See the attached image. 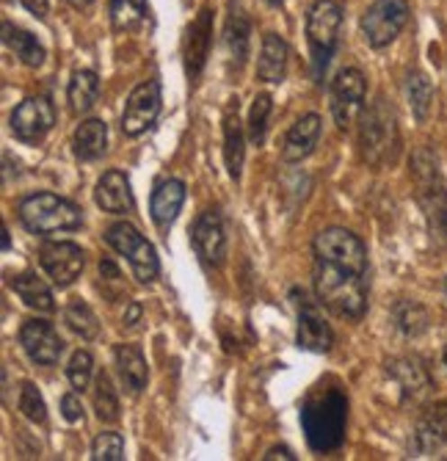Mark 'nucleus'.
I'll list each match as a JSON object with an SVG mask.
<instances>
[{
  "mask_svg": "<svg viewBox=\"0 0 447 461\" xmlns=\"http://www.w3.org/2000/svg\"><path fill=\"white\" fill-rule=\"evenodd\" d=\"M191 243L196 249V255L201 258L205 266L221 268L227 260V230H224V219L219 211H205L199 213V219L193 221L191 230Z\"/></svg>",
  "mask_w": 447,
  "mask_h": 461,
  "instance_id": "4468645a",
  "label": "nucleus"
},
{
  "mask_svg": "<svg viewBox=\"0 0 447 461\" xmlns=\"http://www.w3.org/2000/svg\"><path fill=\"white\" fill-rule=\"evenodd\" d=\"M265 4H268V6H282L284 0H265Z\"/></svg>",
  "mask_w": 447,
  "mask_h": 461,
  "instance_id": "a18cd8bd",
  "label": "nucleus"
},
{
  "mask_svg": "<svg viewBox=\"0 0 447 461\" xmlns=\"http://www.w3.org/2000/svg\"><path fill=\"white\" fill-rule=\"evenodd\" d=\"M364 95H368V77L362 75V69L356 67H345L337 72V77L332 80V116L340 131H348L351 124L362 116L364 111Z\"/></svg>",
  "mask_w": 447,
  "mask_h": 461,
  "instance_id": "9d476101",
  "label": "nucleus"
},
{
  "mask_svg": "<svg viewBox=\"0 0 447 461\" xmlns=\"http://www.w3.org/2000/svg\"><path fill=\"white\" fill-rule=\"evenodd\" d=\"M224 163L232 180H240L243 158H246V136H243V124L237 113V100H229L224 108Z\"/></svg>",
  "mask_w": 447,
  "mask_h": 461,
  "instance_id": "aec40b11",
  "label": "nucleus"
},
{
  "mask_svg": "<svg viewBox=\"0 0 447 461\" xmlns=\"http://www.w3.org/2000/svg\"><path fill=\"white\" fill-rule=\"evenodd\" d=\"M92 373H94V359L89 351H75L72 359H69V367H67V379L72 384V390L84 393L92 382Z\"/></svg>",
  "mask_w": 447,
  "mask_h": 461,
  "instance_id": "c9c22d12",
  "label": "nucleus"
},
{
  "mask_svg": "<svg viewBox=\"0 0 447 461\" xmlns=\"http://www.w3.org/2000/svg\"><path fill=\"white\" fill-rule=\"evenodd\" d=\"M387 375L398 384L403 401H420L434 390V379L423 359L417 357H398L387 362Z\"/></svg>",
  "mask_w": 447,
  "mask_h": 461,
  "instance_id": "a211bd4d",
  "label": "nucleus"
},
{
  "mask_svg": "<svg viewBox=\"0 0 447 461\" xmlns=\"http://www.w3.org/2000/svg\"><path fill=\"white\" fill-rule=\"evenodd\" d=\"M12 290L20 296V302L36 312H53L56 302H53V293L48 287L45 279H39L36 274H20L12 279Z\"/></svg>",
  "mask_w": 447,
  "mask_h": 461,
  "instance_id": "cd10ccee",
  "label": "nucleus"
},
{
  "mask_svg": "<svg viewBox=\"0 0 447 461\" xmlns=\"http://www.w3.org/2000/svg\"><path fill=\"white\" fill-rule=\"evenodd\" d=\"M64 323L77 334V338H84V340H94L97 334H100V321L97 315L92 312V307L86 302H80V299H72L64 310Z\"/></svg>",
  "mask_w": 447,
  "mask_h": 461,
  "instance_id": "2f4dec72",
  "label": "nucleus"
},
{
  "mask_svg": "<svg viewBox=\"0 0 447 461\" xmlns=\"http://www.w3.org/2000/svg\"><path fill=\"white\" fill-rule=\"evenodd\" d=\"M20 221L33 235H53V232H69L84 224L80 207L64 196L56 194H31L17 204Z\"/></svg>",
  "mask_w": 447,
  "mask_h": 461,
  "instance_id": "20e7f679",
  "label": "nucleus"
},
{
  "mask_svg": "<svg viewBox=\"0 0 447 461\" xmlns=\"http://www.w3.org/2000/svg\"><path fill=\"white\" fill-rule=\"evenodd\" d=\"M348 395L340 384L323 382L301 403V429L315 453H332L345 442Z\"/></svg>",
  "mask_w": 447,
  "mask_h": 461,
  "instance_id": "f257e3e1",
  "label": "nucleus"
},
{
  "mask_svg": "<svg viewBox=\"0 0 447 461\" xmlns=\"http://www.w3.org/2000/svg\"><path fill=\"white\" fill-rule=\"evenodd\" d=\"M442 359H444V367H447V346H444V354H442Z\"/></svg>",
  "mask_w": 447,
  "mask_h": 461,
  "instance_id": "49530a36",
  "label": "nucleus"
},
{
  "mask_svg": "<svg viewBox=\"0 0 447 461\" xmlns=\"http://www.w3.org/2000/svg\"><path fill=\"white\" fill-rule=\"evenodd\" d=\"M108 149V128L103 119H86L72 136V152L77 160H97Z\"/></svg>",
  "mask_w": 447,
  "mask_h": 461,
  "instance_id": "a878e982",
  "label": "nucleus"
},
{
  "mask_svg": "<svg viewBox=\"0 0 447 461\" xmlns=\"http://www.w3.org/2000/svg\"><path fill=\"white\" fill-rule=\"evenodd\" d=\"M39 263H42L45 274L53 279L56 287H69L80 276V271H84L86 258H84V249L77 243L50 240L39 251Z\"/></svg>",
  "mask_w": 447,
  "mask_h": 461,
  "instance_id": "ddd939ff",
  "label": "nucleus"
},
{
  "mask_svg": "<svg viewBox=\"0 0 447 461\" xmlns=\"http://www.w3.org/2000/svg\"><path fill=\"white\" fill-rule=\"evenodd\" d=\"M94 202L103 207L105 213L113 216H125L130 213L136 202H133V191H130V180L121 175L119 169H111L100 177L97 188H94Z\"/></svg>",
  "mask_w": 447,
  "mask_h": 461,
  "instance_id": "6ab92c4d",
  "label": "nucleus"
},
{
  "mask_svg": "<svg viewBox=\"0 0 447 461\" xmlns=\"http://www.w3.org/2000/svg\"><path fill=\"white\" fill-rule=\"evenodd\" d=\"M92 458L94 461H121L125 458V439L116 431H103L92 442Z\"/></svg>",
  "mask_w": 447,
  "mask_h": 461,
  "instance_id": "4c0bfd02",
  "label": "nucleus"
},
{
  "mask_svg": "<svg viewBox=\"0 0 447 461\" xmlns=\"http://www.w3.org/2000/svg\"><path fill=\"white\" fill-rule=\"evenodd\" d=\"M252 25H249V17L243 14L240 9L229 14L227 20V28H224V50H227V61L229 67L235 69H243L249 59V45H252Z\"/></svg>",
  "mask_w": 447,
  "mask_h": 461,
  "instance_id": "393cba45",
  "label": "nucleus"
},
{
  "mask_svg": "<svg viewBox=\"0 0 447 461\" xmlns=\"http://www.w3.org/2000/svg\"><path fill=\"white\" fill-rule=\"evenodd\" d=\"M160 105H164V97H160V83L157 80L139 83L125 103V113H121V133H125L128 139H139L141 133H147L160 113Z\"/></svg>",
  "mask_w": 447,
  "mask_h": 461,
  "instance_id": "9b49d317",
  "label": "nucleus"
},
{
  "mask_svg": "<svg viewBox=\"0 0 447 461\" xmlns=\"http://www.w3.org/2000/svg\"><path fill=\"white\" fill-rule=\"evenodd\" d=\"M20 411L28 417L31 423H36V426H42V423L48 420L45 398H42V393L36 390V384H31V382L22 384V393H20Z\"/></svg>",
  "mask_w": 447,
  "mask_h": 461,
  "instance_id": "e433bc0d",
  "label": "nucleus"
},
{
  "mask_svg": "<svg viewBox=\"0 0 447 461\" xmlns=\"http://www.w3.org/2000/svg\"><path fill=\"white\" fill-rule=\"evenodd\" d=\"M293 302H296V321H299V329H296V343L299 348L304 351H312V354H326L332 351L335 346V331L329 326V321L323 318V310H320V302L317 296L309 299L307 290H293Z\"/></svg>",
  "mask_w": 447,
  "mask_h": 461,
  "instance_id": "1a4fd4ad",
  "label": "nucleus"
},
{
  "mask_svg": "<svg viewBox=\"0 0 447 461\" xmlns=\"http://www.w3.org/2000/svg\"><path fill=\"white\" fill-rule=\"evenodd\" d=\"M265 461H276V458H284V461H293L296 456H293V450L291 447H271L265 456H263Z\"/></svg>",
  "mask_w": 447,
  "mask_h": 461,
  "instance_id": "a19ab883",
  "label": "nucleus"
},
{
  "mask_svg": "<svg viewBox=\"0 0 447 461\" xmlns=\"http://www.w3.org/2000/svg\"><path fill=\"white\" fill-rule=\"evenodd\" d=\"M406 100L412 105V113L415 119L423 124L428 116H431V108H434V86L425 72L420 69H412L406 75Z\"/></svg>",
  "mask_w": 447,
  "mask_h": 461,
  "instance_id": "c756f323",
  "label": "nucleus"
},
{
  "mask_svg": "<svg viewBox=\"0 0 447 461\" xmlns=\"http://www.w3.org/2000/svg\"><path fill=\"white\" fill-rule=\"evenodd\" d=\"M444 296H447V276H444Z\"/></svg>",
  "mask_w": 447,
  "mask_h": 461,
  "instance_id": "de8ad7c7",
  "label": "nucleus"
},
{
  "mask_svg": "<svg viewBox=\"0 0 447 461\" xmlns=\"http://www.w3.org/2000/svg\"><path fill=\"white\" fill-rule=\"evenodd\" d=\"M67 4L72 6V9H89L94 0H67Z\"/></svg>",
  "mask_w": 447,
  "mask_h": 461,
  "instance_id": "37998d69",
  "label": "nucleus"
},
{
  "mask_svg": "<svg viewBox=\"0 0 447 461\" xmlns=\"http://www.w3.org/2000/svg\"><path fill=\"white\" fill-rule=\"evenodd\" d=\"M392 321H395L398 331L406 334V338H420V334H425L431 326V315L420 302H398L392 307Z\"/></svg>",
  "mask_w": 447,
  "mask_h": 461,
  "instance_id": "7c9ffc66",
  "label": "nucleus"
},
{
  "mask_svg": "<svg viewBox=\"0 0 447 461\" xmlns=\"http://www.w3.org/2000/svg\"><path fill=\"white\" fill-rule=\"evenodd\" d=\"M317 139H320V116L317 113H304L288 131V136H284L282 158L288 163H301L304 158H309L315 152Z\"/></svg>",
  "mask_w": 447,
  "mask_h": 461,
  "instance_id": "412c9836",
  "label": "nucleus"
},
{
  "mask_svg": "<svg viewBox=\"0 0 447 461\" xmlns=\"http://www.w3.org/2000/svg\"><path fill=\"white\" fill-rule=\"evenodd\" d=\"M409 23V4L406 0H373L371 9L362 14V36L371 48L381 50L400 36Z\"/></svg>",
  "mask_w": 447,
  "mask_h": 461,
  "instance_id": "6e6552de",
  "label": "nucleus"
},
{
  "mask_svg": "<svg viewBox=\"0 0 447 461\" xmlns=\"http://www.w3.org/2000/svg\"><path fill=\"white\" fill-rule=\"evenodd\" d=\"M147 20V0H111V23L116 31H136Z\"/></svg>",
  "mask_w": 447,
  "mask_h": 461,
  "instance_id": "473e14b6",
  "label": "nucleus"
},
{
  "mask_svg": "<svg viewBox=\"0 0 447 461\" xmlns=\"http://www.w3.org/2000/svg\"><path fill=\"white\" fill-rule=\"evenodd\" d=\"M105 240L113 251H119L121 258H128L133 276L144 285L155 282L160 274V263L155 255V246L128 221H116L105 230Z\"/></svg>",
  "mask_w": 447,
  "mask_h": 461,
  "instance_id": "0eeeda50",
  "label": "nucleus"
},
{
  "mask_svg": "<svg viewBox=\"0 0 447 461\" xmlns=\"http://www.w3.org/2000/svg\"><path fill=\"white\" fill-rule=\"evenodd\" d=\"M415 180H417V196L425 207V216L431 224V232L436 238H447V185L442 180L439 163L431 149H420L412 158Z\"/></svg>",
  "mask_w": 447,
  "mask_h": 461,
  "instance_id": "423d86ee",
  "label": "nucleus"
},
{
  "mask_svg": "<svg viewBox=\"0 0 447 461\" xmlns=\"http://www.w3.org/2000/svg\"><path fill=\"white\" fill-rule=\"evenodd\" d=\"M312 282H315L317 302L335 315L359 321L364 310H368V290H371L368 271L315 258Z\"/></svg>",
  "mask_w": 447,
  "mask_h": 461,
  "instance_id": "f03ea898",
  "label": "nucleus"
},
{
  "mask_svg": "<svg viewBox=\"0 0 447 461\" xmlns=\"http://www.w3.org/2000/svg\"><path fill=\"white\" fill-rule=\"evenodd\" d=\"M271 108H273L271 95H257V97H255L252 111H249V139H252L255 144H263V141H265Z\"/></svg>",
  "mask_w": 447,
  "mask_h": 461,
  "instance_id": "f704fd0d",
  "label": "nucleus"
},
{
  "mask_svg": "<svg viewBox=\"0 0 447 461\" xmlns=\"http://www.w3.org/2000/svg\"><path fill=\"white\" fill-rule=\"evenodd\" d=\"M20 4H22L31 14L45 17V14H48V6H50V0H20Z\"/></svg>",
  "mask_w": 447,
  "mask_h": 461,
  "instance_id": "ea45409f",
  "label": "nucleus"
},
{
  "mask_svg": "<svg viewBox=\"0 0 447 461\" xmlns=\"http://www.w3.org/2000/svg\"><path fill=\"white\" fill-rule=\"evenodd\" d=\"M4 249H6V251L12 249V240H9V230H6V227H4Z\"/></svg>",
  "mask_w": 447,
  "mask_h": 461,
  "instance_id": "c03bdc74",
  "label": "nucleus"
},
{
  "mask_svg": "<svg viewBox=\"0 0 447 461\" xmlns=\"http://www.w3.org/2000/svg\"><path fill=\"white\" fill-rule=\"evenodd\" d=\"M121 321H125V326H128V329H133V326L141 321V304H136V302H133V304H128V312H125V318H121Z\"/></svg>",
  "mask_w": 447,
  "mask_h": 461,
  "instance_id": "79ce46f5",
  "label": "nucleus"
},
{
  "mask_svg": "<svg viewBox=\"0 0 447 461\" xmlns=\"http://www.w3.org/2000/svg\"><path fill=\"white\" fill-rule=\"evenodd\" d=\"M343 25V9L337 0H315L307 14V41H309V64L315 83H323L329 61L337 50V36Z\"/></svg>",
  "mask_w": 447,
  "mask_h": 461,
  "instance_id": "39448f33",
  "label": "nucleus"
},
{
  "mask_svg": "<svg viewBox=\"0 0 447 461\" xmlns=\"http://www.w3.org/2000/svg\"><path fill=\"white\" fill-rule=\"evenodd\" d=\"M288 59H291V48L279 33L268 31L263 36V48H260V59H257V77L265 83H282L284 75H288Z\"/></svg>",
  "mask_w": 447,
  "mask_h": 461,
  "instance_id": "5701e85b",
  "label": "nucleus"
},
{
  "mask_svg": "<svg viewBox=\"0 0 447 461\" xmlns=\"http://www.w3.org/2000/svg\"><path fill=\"white\" fill-rule=\"evenodd\" d=\"M94 411L103 423H116L119 420V398L111 384V375L100 373L94 382Z\"/></svg>",
  "mask_w": 447,
  "mask_h": 461,
  "instance_id": "72a5a7b5",
  "label": "nucleus"
},
{
  "mask_svg": "<svg viewBox=\"0 0 447 461\" xmlns=\"http://www.w3.org/2000/svg\"><path fill=\"white\" fill-rule=\"evenodd\" d=\"M447 447V401L428 406L415 423L412 431V453L415 456H434Z\"/></svg>",
  "mask_w": 447,
  "mask_h": 461,
  "instance_id": "f3484780",
  "label": "nucleus"
},
{
  "mask_svg": "<svg viewBox=\"0 0 447 461\" xmlns=\"http://www.w3.org/2000/svg\"><path fill=\"white\" fill-rule=\"evenodd\" d=\"M53 124H56V108L48 97H28L12 113V133L25 144L42 141L53 131Z\"/></svg>",
  "mask_w": 447,
  "mask_h": 461,
  "instance_id": "f8f14e48",
  "label": "nucleus"
},
{
  "mask_svg": "<svg viewBox=\"0 0 447 461\" xmlns=\"http://www.w3.org/2000/svg\"><path fill=\"white\" fill-rule=\"evenodd\" d=\"M359 152L362 160L384 169L392 166L400 155V131H398V116L387 97H376L371 108H364L359 116Z\"/></svg>",
  "mask_w": 447,
  "mask_h": 461,
  "instance_id": "7ed1b4c3",
  "label": "nucleus"
},
{
  "mask_svg": "<svg viewBox=\"0 0 447 461\" xmlns=\"http://www.w3.org/2000/svg\"><path fill=\"white\" fill-rule=\"evenodd\" d=\"M4 45L9 53H14V59L31 69L42 67L48 53H45V45L39 41L31 31H22L12 23H4Z\"/></svg>",
  "mask_w": 447,
  "mask_h": 461,
  "instance_id": "b1692460",
  "label": "nucleus"
},
{
  "mask_svg": "<svg viewBox=\"0 0 447 461\" xmlns=\"http://www.w3.org/2000/svg\"><path fill=\"white\" fill-rule=\"evenodd\" d=\"M20 346L22 351L36 362V365H56L64 354V340L58 338V331L53 329V323L31 318L22 323L20 329Z\"/></svg>",
  "mask_w": 447,
  "mask_h": 461,
  "instance_id": "dca6fc26",
  "label": "nucleus"
},
{
  "mask_svg": "<svg viewBox=\"0 0 447 461\" xmlns=\"http://www.w3.org/2000/svg\"><path fill=\"white\" fill-rule=\"evenodd\" d=\"M61 414H64V420L67 423H77V420H84V403H80V398L75 393H67L61 398Z\"/></svg>",
  "mask_w": 447,
  "mask_h": 461,
  "instance_id": "58836bf2",
  "label": "nucleus"
},
{
  "mask_svg": "<svg viewBox=\"0 0 447 461\" xmlns=\"http://www.w3.org/2000/svg\"><path fill=\"white\" fill-rule=\"evenodd\" d=\"M183 202H185V185L183 180H160L152 191V202H149V213H152V221L157 227H169L180 211H183Z\"/></svg>",
  "mask_w": 447,
  "mask_h": 461,
  "instance_id": "4be33fe9",
  "label": "nucleus"
},
{
  "mask_svg": "<svg viewBox=\"0 0 447 461\" xmlns=\"http://www.w3.org/2000/svg\"><path fill=\"white\" fill-rule=\"evenodd\" d=\"M116 367L121 375V384L128 387V393L139 395L147 382H149V367L144 354L136 346H116Z\"/></svg>",
  "mask_w": 447,
  "mask_h": 461,
  "instance_id": "bb28decb",
  "label": "nucleus"
},
{
  "mask_svg": "<svg viewBox=\"0 0 447 461\" xmlns=\"http://www.w3.org/2000/svg\"><path fill=\"white\" fill-rule=\"evenodd\" d=\"M210 45H213V9H199L193 23L185 28L183 39V59H185V75L188 80H196L205 69L210 59Z\"/></svg>",
  "mask_w": 447,
  "mask_h": 461,
  "instance_id": "2eb2a0df",
  "label": "nucleus"
},
{
  "mask_svg": "<svg viewBox=\"0 0 447 461\" xmlns=\"http://www.w3.org/2000/svg\"><path fill=\"white\" fill-rule=\"evenodd\" d=\"M100 97V77L92 69H77L69 80V89H67V100L72 113H86L94 108Z\"/></svg>",
  "mask_w": 447,
  "mask_h": 461,
  "instance_id": "c85d7f7f",
  "label": "nucleus"
}]
</instances>
